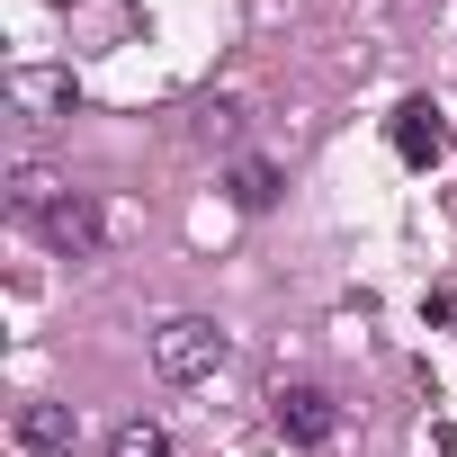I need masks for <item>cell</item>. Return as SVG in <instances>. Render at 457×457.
<instances>
[{
  "label": "cell",
  "mask_w": 457,
  "mask_h": 457,
  "mask_svg": "<svg viewBox=\"0 0 457 457\" xmlns=\"http://www.w3.org/2000/svg\"><path fill=\"white\" fill-rule=\"evenodd\" d=\"M386 135H395V162H403V170H439V162H448V117H439L430 99H403Z\"/></svg>",
  "instance_id": "cell-4"
},
{
  "label": "cell",
  "mask_w": 457,
  "mask_h": 457,
  "mask_svg": "<svg viewBox=\"0 0 457 457\" xmlns=\"http://www.w3.org/2000/svg\"><path fill=\"white\" fill-rule=\"evenodd\" d=\"M37 234H46V252H54V261H99L108 224H99V206H90V197L72 188V197H63V206H54L46 224H37Z\"/></svg>",
  "instance_id": "cell-5"
},
{
  "label": "cell",
  "mask_w": 457,
  "mask_h": 457,
  "mask_svg": "<svg viewBox=\"0 0 457 457\" xmlns=\"http://www.w3.org/2000/svg\"><path fill=\"white\" fill-rule=\"evenodd\" d=\"M54 10H72V0H54Z\"/></svg>",
  "instance_id": "cell-10"
},
{
  "label": "cell",
  "mask_w": 457,
  "mask_h": 457,
  "mask_svg": "<svg viewBox=\"0 0 457 457\" xmlns=\"http://www.w3.org/2000/svg\"><path fill=\"white\" fill-rule=\"evenodd\" d=\"M72 403H19V448L28 457H72Z\"/></svg>",
  "instance_id": "cell-6"
},
{
  "label": "cell",
  "mask_w": 457,
  "mask_h": 457,
  "mask_svg": "<svg viewBox=\"0 0 457 457\" xmlns=\"http://www.w3.org/2000/svg\"><path fill=\"white\" fill-rule=\"evenodd\" d=\"M10 108H19V117L63 126V117L81 108V81H72V72H54V63H10Z\"/></svg>",
  "instance_id": "cell-3"
},
{
  "label": "cell",
  "mask_w": 457,
  "mask_h": 457,
  "mask_svg": "<svg viewBox=\"0 0 457 457\" xmlns=\"http://www.w3.org/2000/svg\"><path fill=\"white\" fill-rule=\"evenodd\" d=\"M234 206H243V215H270V206H278V162H261V153L234 162Z\"/></svg>",
  "instance_id": "cell-8"
},
{
  "label": "cell",
  "mask_w": 457,
  "mask_h": 457,
  "mask_svg": "<svg viewBox=\"0 0 457 457\" xmlns=\"http://www.w3.org/2000/svg\"><path fill=\"white\" fill-rule=\"evenodd\" d=\"M153 368H162L170 386H206V377L224 368V332H215L206 314H170V323L153 332Z\"/></svg>",
  "instance_id": "cell-1"
},
{
  "label": "cell",
  "mask_w": 457,
  "mask_h": 457,
  "mask_svg": "<svg viewBox=\"0 0 457 457\" xmlns=\"http://www.w3.org/2000/svg\"><path fill=\"white\" fill-rule=\"evenodd\" d=\"M108 457H170V430L162 421H117L108 430Z\"/></svg>",
  "instance_id": "cell-9"
},
{
  "label": "cell",
  "mask_w": 457,
  "mask_h": 457,
  "mask_svg": "<svg viewBox=\"0 0 457 457\" xmlns=\"http://www.w3.org/2000/svg\"><path fill=\"white\" fill-rule=\"evenodd\" d=\"M270 421H278V439L323 448V439L341 430V403H332L323 386H305V377H296V386H278V395H270Z\"/></svg>",
  "instance_id": "cell-2"
},
{
  "label": "cell",
  "mask_w": 457,
  "mask_h": 457,
  "mask_svg": "<svg viewBox=\"0 0 457 457\" xmlns=\"http://www.w3.org/2000/svg\"><path fill=\"white\" fill-rule=\"evenodd\" d=\"M63 197H72V179H63V170H46V162H19V170H10V206H19L28 224H46Z\"/></svg>",
  "instance_id": "cell-7"
}]
</instances>
